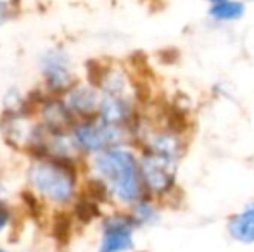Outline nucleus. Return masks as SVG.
Wrapping results in <instances>:
<instances>
[{
	"label": "nucleus",
	"mask_w": 254,
	"mask_h": 252,
	"mask_svg": "<svg viewBox=\"0 0 254 252\" xmlns=\"http://www.w3.org/2000/svg\"><path fill=\"white\" fill-rule=\"evenodd\" d=\"M138 157H140L145 195L161 202L163 205L170 204L180 194L178 173H180L182 161L149 151H138Z\"/></svg>",
	"instance_id": "20e7f679"
},
{
	"label": "nucleus",
	"mask_w": 254,
	"mask_h": 252,
	"mask_svg": "<svg viewBox=\"0 0 254 252\" xmlns=\"http://www.w3.org/2000/svg\"><path fill=\"white\" fill-rule=\"evenodd\" d=\"M227 235L242 246H254V201L228 216Z\"/></svg>",
	"instance_id": "1a4fd4ad"
},
{
	"label": "nucleus",
	"mask_w": 254,
	"mask_h": 252,
	"mask_svg": "<svg viewBox=\"0 0 254 252\" xmlns=\"http://www.w3.org/2000/svg\"><path fill=\"white\" fill-rule=\"evenodd\" d=\"M24 175L28 190L37 202L56 211L73 209L85 190L80 162L74 161L33 155Z\"/></svg>",
	"instance_id": "f03ea898"
},
{
	"label": "nucleus",
	"mask_w": 254,
	"mask_h": 252,
	"mask_svg": "<svg viewBox=\"0 0 254 252\" xmlns=\"http://www.w3.org/2000/svg\"><path fill=\"white\" fill-rule=\"evenodd\" d=\"M61 99L76 121L97 116L99 92L90 81H76L66 94L61 95Z\"/></svg>",
	"instance_id": "6e6552de"
},
{
	"label": "nucleus",
	"mask_w": 254,
	"mask_h": 252,
	"mask_svg": "<svg viewBox=\"0 0 254 252\" xmlns=\"http://www.w3.org/2000/svg\"><path fill=\"white\" fill-rule=\"evenodd\" d=\"M17 225V212L9 202L0 204V246H3Z\"/></svg>",
	"instance_id": "f8f14e48"
},
{
	"label": "nucleus",
	"mask_w": 254,
	"mask_h": 252,
	"mask_svg": "<svg viewBox=\"0 0 254 252\" xmlns=\"http://www.w3.org/2000/svg\"><path fill=\"white\" fill-rule=\"evenodd\" d=\"M90 83L99 92L97 118L113 126L123 128L135 137L142 119V105L137 85L123 66L107 64L97 67Z\"/></svg>",
	"instance_id": "7ed1b4c3"
},
{
	"label": "nucleus",
	"mask_w": 254,
	"mask_h": 252,
	"mask_svg": "<svg viewBox=\"0 0 254 252\" xmlns=\"http://www.w3.org/2000/svg\"><path fill=\"white\" fill-rule=\"evenodd\" d=\"M7 194H9V190H7V183H5V180L0 176V204L7 202Z\"/></svg>",
	"instance_id": "4468645a"
},
{
	"label": "nucleus",
	"mask_w": 254,
	"mask_h": 252,
	"mask_svg": "<svg viewBox=\"0 0 254 252\" xmlns=\"http://www.w3.org/2000/svg\"><path fill=\"white\" fill-rule=\"evenodd\" d=\"M248 14L244 0H223L207 5V17L216 24H234L242 21Z\"/></svg>",
	"instance_id": "9b49d317"
},
{
	"label": "nucleus",
	"mask_w": 254,
	"mask_h": 252,
	"mask_svg": "<svg viewBox=\"0 0 254 252\" xmlns=\"http://www.w3.org/2000/svg\"><path fill=\"white\" fill-rule=\"evenodd\" d=\"M40 76L49 95L61 97L74 83V67L71 54L63 47H51L40 55Z\"/></svg>",
	"instance_id": "0eeeda50"
},
{
	"label": "nucleus",
	"mask_w": 254,
	"mask_h": 252,
	"mask_svg": "<svg viewBox=\"0 0 254 252\" xmlns=\"http://www.w3.org/2000/svg\"><path fill=\"white\" fill-rule=\"evenodd\" d=\"M163 207L164 205L161 202L154 201V199L145 195V197L137 201L127 211L138 230H147L156 226L161 221V218H163Z\"/></svg>",
	"instance_id": "9d476101"
},
{
	"label": "nucleus",
	"mask_w": 254,
	"mask_h": 252,
	"mask_svg": "<svg viewBox=\"0 0 254 252\" xmlns=\"http://www.w3.org/2000/svg\"><path fill=\"white\" fill-rule=\"evenodd\" d=\"M138 232L127 209H109L99 219L95 252H135Z\"/></svg>",
	"instance_id": "423d86ee"
},
{
	"label": "nucleus",
	"mask_w": 254,
	"mask_h": 252,
	"mask_svg": "<svg viewBox=\"0 0 254 252\" xmlns=\"http://www.w3.org/2000/svg\"><path fill=\"white\" fill-rule=\"evenodd\" d=\"M0 252H21V251H14V249H9L5 246H0Z\"/></svg>",
	"instance_id": "2eb2a0df"
},
{
	"label": "nucleus",
	"mask_w": 254,
	"mask_h": 252,
	"mask_svg": "<svg viewBox=\"0 0 254 252\" xmlns=\"http://www.w3.org/2000/svg\"><path fill=\"white\" fill-rule=\"evenodd\" d=\"M69 135L78 155L83 161L116 145L133 144V135L130 131L109 125L97 116L76 121L69 128Z\"/></svg>",
	"instance_id": "39448f33"
},
{
	"label": "nucleus",
	"mask_w": 254,
	"mask_h": 252,
	"mask_svg": "<svg viewBox=\"0 0 254 252\" xmlns=\"http://www.w3.org/2000/svg\"><path fill=\"white\" fill-rule=\"evenodd\" d=\"M85 190L111 209H130L145 197L140 157L133 144L116 145L85 161Z\"/></svg>",
	"instance_id": "f257e3e1"
},
{
	"label": "nucleus",
	"mask_w": 254,
	"mask_h": 252,
	"mask_svg": "<svg viewBox=\"0 0 254 252\" xmlns=\"http://www.w3.org/2000/svg\"><path fill=\"white\" fill-rule=\"evenodd\" d=\"M204 2H206L207 5H211V3H218V2H223V0H204Z\"/></svg>",
	"instance_id": "dca6fc26"
},
{
	"label": "nucleus",
	"mask_w": 254,
	"mask_h": 252,
	"mask_svg": "<svg viewBox=\"0 0 254 252\" xmlns=\"http://www.w3.org/2000/svg\"><path fill=\"white\" fill-rule=\"evenodd\" d=\"M12 16V5L9 0H0V26L7 23Z\"/></svg>",
	"instance_id": "ddd939ff"
}]
</instances>
